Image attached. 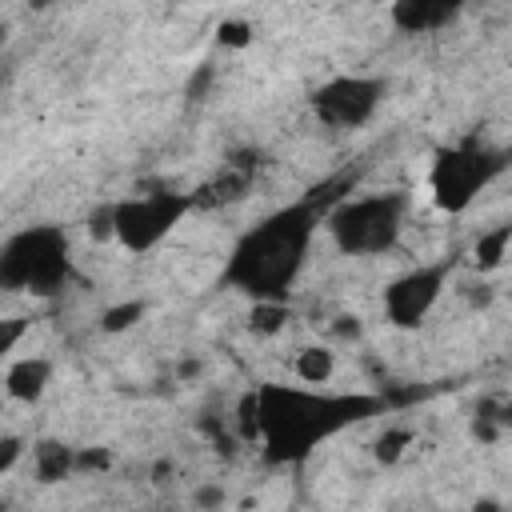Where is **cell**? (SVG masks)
I'll use <instances>...</instances> for the list:
<instances>
[{"label":"cell","instance_id":"11","mask_svg":"<svg viewBox=\"0 0 512 512\" xmlns=\"http://www.w3.org/2000/svg\"><path fill=\"white\" fill-rule=\"evenodd\" d=\"M292 372H296V380L300 384H328L332 380V372H336V360H332V352L328 348H300L296 352V364H292Z\"/></svg>","mask_w":512,"mask_h":512},{"label":"cell","instance_id":"14","mask_svg":"<svg viewBox=\"0 0 512 512\" xmlns=\"http://www.w3.org/2000/svg\"><path fill=\"white\" fill-rule=\"evenodd\" d=\"M140 316V304H124V308H112L108 316H104V324L116 332V328H124V324H132Z\"/></svg>","mask_w":512,"mask_h":512},{"label":"cell","instance_id":"5","mask_svg":"<svg viewBox=\"0 0 512 512\" xmlns=\"http://www.w3.org/2000/svg\"><path fill=\"white\" fill-rule=\"evenodd\" d=\"M192 208H196V192H172V188H148L140 196L116 200L112 204V240L128 252H148Z\"/></svg>","mask_w":512,"mask_h":512},{"label":"cell","instance_id":"8","mask_svg":"<svg viewBox=\"0 0 512 512\" xmlns=\"http://www.w3.org/2000/svg\"><path fill=\"white\" fill-rule=\"evenodd\" d=\"M444 280H448V264H428V268H412V272L396 276L384 288V312H388V320L396 328H416L432 312V304L440 300Z\"/></svg>","mask_w":512,"mask_h":512},{"label":"cell","instance_id":"16","mask_svg":"<svg viewBox=\"0 0 512 512\" xmlns=\"http://www.w3.org/2000/svg\"><path fill=\"white\" fill-rule=\"evenodd\" d=\"M16 456H20V440H16V436H4V452H0V472H12Z\"/></svg>","mask_w":512,"mask_h":512},{"label":"cell","instance_id":"2","mask_svg":"<svg viewBox=\"0 0 512 512\" xmlns=\"http://www.w3.org/2000/svg\"><path fill=\"white\" fill-rule=\"evenodd\" d=\"M316 228H320V212L312 204H288V208L264 216L256 228H248L236 240L228 264H224V280L236 292H248L256 304L284 300L308 260Z\"/></svg>","mask_w":512,"mask_h":512},{"label":"cell","instance_id":"9","mask_svg":"<svg viewBox=\"0 0 512 512\" xmlns=\"http://www.w3.org/2000/svg\"><path fill=\"white\" fill-rule=\"evenodd\" d=\"M468 0H396L392 4V20L404 32H432L444 28Z\"/></svg>","mask_w":512,"mask_h":512},{"label":"cell","instance_id":"15","mask_svg":"<svg viewBox=\"0 0 512 512\" xmlns=\"http://www.w3.org/2000/svg\"><path fill=\"white\" fill-rule=\"evenodd\" d=\"M400 444H408V432H388V436H380V456H384V460H396V456H400Z\"/></svg>","mask_w":512,"mask_h":512},{"label":"cell","instance_id":"4","mask_svg":"<svg viewBox=\"0 0 512 512\" xmlns=\"http://www.w3.org/2000/svg\"><path fill=\"white\" fill-rule=\"evenodd\" d=\"M68 272H72L68 236L60 228H48V224H36V228L8 236V244L0 252V280L12 292L52 296L64 288Z\"/></svg>","mask_w":512,"mask_h":512},{"label":"cell","instance_id":"6","mask_svg":"<svg viewBox=\"0 0 512 512\" xmlns=\"http://www.w3.org/2000/svg\"><path fill=\"white\" fill-rule=\"evenodd\" d=\"M504 168V160L480 144H460V148H444L432 160L428 172V192L436 200V208L444 212H464Z\"/></svg>","mask_w":512,"mask_h":512},{"label":"cell","instance_id":"17","mask_svg":"<svg viewBox=\"0 0 512 512\" xmlns=\"http://www.w3.org/2000/svg\"><path fill=\"white\" fill-rule=\"evenodd\" d=\"M220 40H232V44H244L248 36H244V24H228V28H220Z\"/></svg>","mask_w":512,"mask_h":512},{"label":"cell","instance_id":"10","mask_svg":"<svg viewBox=\"0 0 512 512\" xmlns=\"http://www.w3.org/2000/svg\"><path fill=\"white\" fill-rule=\"evenodd\" d=\"M48 380H52V364H48L44 356H20V360H12L8 372H4L8 396H12V400H24V404L40 400L44 388H48Z\"/></svg>","mask_w":512,"mask_h":512},{"label":"cell","instance_id":"1","mask_svg":"<svg viewBox=\"0 0 512 512\" xmlns=\"http://www.w3.org/2000/svg\"><path fill=\"white\" fill-rule=\"evenodd\" d=\"M380 408L372 396H336L292 384H264L240 400V428L248 440L260 436L268 460L292 464L304 460L320 440L336 436L352 420H364Z\"/></svg>","mask_w":512,"mask_h":512},{"label":"cell","instance_id":"12","mask_svg":"<svg viewBox=\"0 0 512 512\" xmlns=\"http://www.w3.org/2000/svg\"><path fill=\"white\" fill-rule=\"evenodd\" d=\"M508 240H512V224H500L496 232H484V236L476 240V264H480V268H496V264L504 260Z\"/></svg>","mask_w":512,"mask_h":512},{"label":"cell","instance_id":"13","mask_svg":"<svg viewBox=\"0 0 512 512\" xmlns=\"http://www.w3.org/2000/svg\"><path fill=\"white\" fill-rule=\"evenodd\" d=\"M68 464H72V456L60 444H40L36 448V472H40V480H60L68 472Z\"/></svg>","mask_w":512,"mask_h":512},{"label":"cell","instance_id":"3","mask_svg":"<svg viewBox=\"0 0 512 512\" xmlns=\"http://www.w3.org/2000/svg\"><path fill=\"white\" fill-rule=\"evenodd\" d=\"M408 216V196L404 192H372L336 204L324 216V228L332 244L348 256H380L400 240Z\"/></svg>","mask_w":512,"mask_h":512},{"label":"cell","instance_id":"7","mask_svg":"<svg viewBox=\"0 0 512 512\" xmlns=\"http://www.w3.org/2000/svg\"><path fill=\"white\" fill-rule=\"evenodd\" d=\"M380 96H384V84L380 80H368V76H336V80H328V84L316 88L312 108L332 128H360L380 108Z\"/></svg>","mask_w":512,"mask_h":512}]
</instances>
